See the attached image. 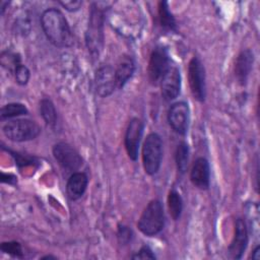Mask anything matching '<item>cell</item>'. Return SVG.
<instances>
[{"label": "cell", "mask_w": 260, "mask_h": 260, "mask_svg": "<svg viewBox=\"0 0 260 260\" xmlns=\"http://www.w3.org/2000/svg\"><path fill=\"white\" fill-rule=\"evenodd\" d=\"M41 26L48 41L58 48H69L74 43V37L64 14L51 7L43 11Z\"/></svg>", "instance_id": "obj_1"}, {"label": "cell", "mask_w": 260, "mask_h": 260, "mask_svg": "<svg viewBox=\"0 0 260 260\" xmlns=\"http://www.w3.org/2000/svg\"><path fill=\"white\" fill-rule=\"evenodd\" d=\"M105 11L98 3H91L85 30V45L93 59L100 57L105 41Z\"/></svg>", "instance_id": "obj_2"}, {"label": "cell", "mask_w": 260, "mask_h": 260, "mask_svg": "<svg viewBox=\"0 0 260 260\" xmlns=\"http://www.w3.org/2000/svg\"><path fill=\"white\" fill-rule=\"evenodd\" d=\"M166 223L164 206L157 199L151 200L143 209L138 221V230L147 237H153L159 234Z\"/></svg>", "instance_id": "obj_3"}, {"label": "cell", "mask_w": 260, "mask_h": 260, "mask_svg": "<svg viewBox=\"0 0 260 260\" xmlns=\"http://www.w3.org/2000/svg\"><path fill=\"white\" fill-rule=\"evenodd\" d=\"M2 133L8 140L24 142L37 138L41 133V127L36 121L30 119H14L3 125Z\"/></svg>", "instance_id": "obj_4"}, {"label": "cell", "mask_w": 260, "mask_h": 260, "mask_svg": "<svg viewBox=\"0 0 260 260\" xmlns=\"http://www.w3.org/2000/svg\"><path fill=\"white\" fill-rule=\"evenodd\" d=\"M142 165L144 172L155 175L160 168L162 159V140L157 133H149L142 145Z\"/></svg>", "instance_id": "obj_5"}, {"label": "cell", "mask_w": 260, "mask_h": 260, "mask_svg": "<svg viewBox=\"0 0 260 260\" xmlns=\"http://www.w3.org/2000/svg\"><path fill=\"white\" fill-rule=\"evenodd\" d=\"M170 67L171 59L169 56L168 49L160 45L154 47L150 53L147 67V75L149 82L153 85L159 84L160 80L168 72Z\"/></svg>", "instance_id": "obj_6"}, {"label": "cell", "mask_w": 260, "mask_h": 260, "mask_svg": "<svg viewBox=\"0 0 260 260\" xmlns=\"http://www.w3.org/2000/svg\"><path fill=\"white\" fill-rule=\"evenodd\" d=\"M188 81L194 99L203 103L206 98L205 69L200 59L196 56L188 64Z\"/></svg>", "instance_id": "obj_7"}, {"label": "cell", "mask_w": 260, "mask_h": 260, "mask_svg": "<svg viewBox=\"0 0 260 260\" xmlns=\"http://www.w3.org/2000/svg\"><path fill=\"white\" fill-rule=\"evenodd\" d=\"M53 155L58 165L67 173H75L83 164L79 152L66 142H58L53 146Z\"/></svg>", "instance_id": "obj_8"}, {"label": "cell", "mask_w": 260, "mask_h": 260, "mask_svg": "<svg viewBox=\"0 0 260 260\" xmlns=\"http://www.w3.org/2000/svg\"><path fill=\"white\" fill-rule=\"evenodd\" d=\"M144 130V123L139 118H132L126 128L124 145L130 159L135 161L138 157L139 146Z\"/></svg>", "instance_id": "obj_9"}, {"label": "cell", "mask_w": 260, "mask_h": 260, "mask_svg": "<svg viewBox=\"0 0 260 260\" xmlns=\"http://www.w3.org/2000/svg\"><path fill=\"white\" fill-rule=\"evenodd\" d=\"M170 127L179 135H185L189 128L190 109L186 102L174 103L168 112Z\"/></svg>", "instance_id": "obj_10"}, {"label": "cell", "mask_w": 260, "mask_h": 260, "mask_svg": "<svg viewBox=\"0 0 260 260\" xmlns=\"http://www.w3.org/2000/svg\"><path fill=\"white\" fill-rule=\"evenodd\" d=\"M94 88L96 94L101 98L111 95L117 88L115 68L109 64L101 65L94 73Z\"/></svg>", "instance_id": "obj_11"}, {"label": "cell", "mask_w": 260, "mask_h": 260, "mask_svg": "<svg viewBox=\"0 0 260 260\" xmlns=\"http://www.w3.org/2000/svg\"><path fill=\"white\" fill-rule=\"evenodd\" d=\"M248 229L246 221L242 217H238L235 223L234 238L229 246V255L232 259H241L248 245Z\"/></svg>", "instance_id": "obj_12"}, {"label": "cell", "mask_w": 260, "mask_h": 260, "mask_svg": "<svg viewBox=\"0 0 260 260\" xmlns=\"http://www.w3.org/2000/svg\"><path fill=\"white\" fill-rule=\"evenodd\" d=\"M181 80L179 68L171 66L159 83L161 95L165 101L172 102L179 96L181 91Z\"/></svg>", "instance_id": "obj_13"}, {"label": "cell", "mask_w": 260, "mask_h": 260, "mask_svg": "<svg viewBox=\"0 0 260 260\" xmlns=\"http://www.w3.org/2000/svg\"><path fill=\"white\" fill-rule=\"evenodd\" d=\"M191 183L200 190H207L210 185V167L205 157H198L190 171Z\"/></svg>", "instance_id": "obj_14"}, {"label": "cell", "mask_w": 260, "mask_h": 260, "mask_svg": "<svg viewBox=\"0 0 260 260\" xmlns=\"http://www.w3.org/2000/svg\"><path fill=\"white\" fill-rule=\"evenodd\" d=\"M254 63V54L250 49L240 52L235 63V76L241 85H246Z\"/></svg>", "instance_id": "obj_15"}, {"label": "cell", "mask_w": 260, "mask_h": 260, "mask_svg": "<svg viewBox=\"0 0 260 260\" xmlns=\"http://www.w3.org/2000/svg\"><path fill=\"white\" fill-rule=\"evenodd\" d=\"M88 177L83 172H75L70 175L66 184V193L70 200L76 201L81 198L87 188Z\"/></svg>", "instance_id": "obj_16"}, {"label": "cell", "mask_w": 260, "mask_h": 260, "mask_svg": "<svg viewBox=\"0 0 260 260\" xmlns=\"http://www.w3.org/2000/svg\"><path fill=\"white\" fill-rule=\"evenodd\" d=\"M135 71V62L129 55H122L115 68L117 88H123L128 80L133 76Z\"/></svg>", "instance_id": "obj_17"}, {"label": "cell", "mask_w": 260, "mask_h": 260, "mask_svg": "<svg viewBox=\"0 0 260 260\" xmlns=\"http://www.w3.org/2000/svg\"><path fill=\"white\" fill-rule=\"evenodd\" d=\"M158 18L160 26L169 31L177 30V23L173 13L170 11L167 1L158 2Z\"/></svg>", "instance_id": "obj_18"}, {"label": "cell", "mask_w": 260, "mask_h": 260, "mask_svg": "<svg viewBox=\"0 0 260 260\" xmlns=\"http://www.w3.org/2000/svg\"><path fill=\"white\" fill-rule=\"evenodd\" d=\"M40 113L47 126L55 128L57 124V111L50 99H42L40 102Z\"/></svg>", "instance_id": "obj_19"}, {"label": "cell", "mask_w": 260, "mask_h": 260, "mask_svg": "<svg viewBox=\"0 0 260 260\" xmlns=\"http://www.w3.org/2000/svg\"><path fill=\"white\" fill-rule=\"evenodd\" d=\"M189 146L185 141L178 144L175 152V161L178 172L183 175L186 173L189 165Z\"/></svg>", "instance_id": "obj_20"}, {"label": "cell", "mask_w": 260, "mask_h": 260, "mask_svg": "<svg viewBox=\"0 0 260 260\" xmlns=\"http://www.w3.org/2000/svg\"><path fill=\"white\" fill-rule=\"evenodd\" d=\"M168 207L172 218L178 220L183 211V199L180 193L175 189L170 190L168 194Z\"/></svg>", "instance_id": "obj_21"}, {"label": "cell", "mask_w": 260, "mask_h": 260, "mask_svg": "<svg viewBox=\"0 0 260 260\" xmlns=\"http://www.w3.org/2000/svg\"><path fill=\"white\" fill-rule=\"evenodd\" d=\"M28 114V110L25 105L20 103H9L1 108L0 117L1 120L17 118L19 116H25Z\"/></svg>", "instance_id": "obj_22"}, {"label": "cell", "mask_w": 260, "mask_h": 260, "mask_svg": "<svg viewBox=\"0 0 260 260\" xmlns=\"http://www.w3.org/2000/svg\"><path fill=\"white\" fill-rule=\"evenodd\" d=\"M1 65L6 68L7 70L10 71H14L15 67L21 63L20 61V57L18 54H14V53H10L8 51L2 52L1 53Z\"/></svg>", "instance_id": "obj_23"}, {"label": "cell", "mask_w": 260, "mask_h": 260, "mask_svg": "<svg viewBox=\"0 0 260 260\" xmlns=\"http://www.w3.org/2000/svg\"><path fill=\"white\" fill-rule=\"evenodd\" d=\"M13 74H14V78H15V81L19 84V85H25L27 84L28 80H29V77H30V71L29 69L23 65L22 63L18 64L14 71H13Z\"/></svg>", "instance_id": "obj_24"}, {"label": "cell", "mask_w": 260, "mask_h": 260, "mask_svg": "<svg viewBox=\"0 0 260 260\" xmlns=\"http://www.w3.org/2000/svg\"><path fill=\"white\" fill-rule=\"evenodd\" d=\"M1 250L4 253H7L9 255L21 258L22 257V250L21 246L17 242H4L1 245Z\"/></svg>", "instance_id": "obj_25"}, {"label": "cell", "mask_w": 260, "mask_h": 260, "mask_svg": "<svg viewBox=\"0 0 260 260\" xmlns=\"http://www.w3.org/2000/svg\"><path fill=\"white\" fill-rule=\"evenodd\" d=\"M117 238L118 242L121 245H127L131 242L133 238V233L131 229H129L127 225L119 224L118 225V232H117Z\"/></svg>", "instance_id": "obj_26"}, {"label": "cell", "mask_w": 260, "mask_h": 260, "mask_svg": "<svg viewBox=\"0 0 260 260\" xmlns=\"http://www.w3.org/2000/svg\"><path fill=\"white\" fill-rule=\"evenodd\" d=\"M132 259H155V255L148 246H142L134 255Z\"/></svg>", "instance_id": "obj_27"}, {"label": "cell", "mask_w": 260, "mask_h": 260, "mask_svg": "<svg viewBox=\"0 0 260 260\" xmlns=\"http://www.w3.org/2000/svg\"><path fill=\"white\" fill-rule=\"evenodd\" d=\"M59 4L69 12L78 11L82 5L80 0H68V1H59Z\"/></svg>", "instance_id": "obj_28"}, {"label": "cell", "mask_w": 260, "mask_h": 260, "mask_svg": "<svg viewBox=\"0 0 260 260\" xmlns=\"http://www.w3.org/2000/svg\"><path fill=\"white\" fill-rule=\"evenodd\" d=\"M251 258L254 260H259L260 259V247L256 246L255 249L253 250L252 254H251Z\"/></svg>", "instance_id": "obj_29"}, {"label": "cell", "mask_w": 260, "mask_h": 260, "mask_svg": "<svg viewBox=\"0 0 260 260\" xmlns=\"http://www.w3.org/2000/svg\"><path fill=\"white\" fill-rule=\"evenodd\" d=\"M8 4H9L8 1H1V2H0V8H1V14H2V15L4 14V11H5L6 7L8 6Z\"/></svg>", "instance_id": "obj_30"}, {"label": "cell", "mask_w": 260, "mask_h": 260, "mask_svg": "<svg viewBox=\"0 0 260 260\" xmlns=\"http://www.w3.org/2000/svg\"><path fill=\"white\" fill-rule=\"evenodd\" d=\"M41 259H56V257L55 256H51V255H47V256H44V257H42Z\"/></svg>", "instance_id": "obj_31"}]
</instances>
